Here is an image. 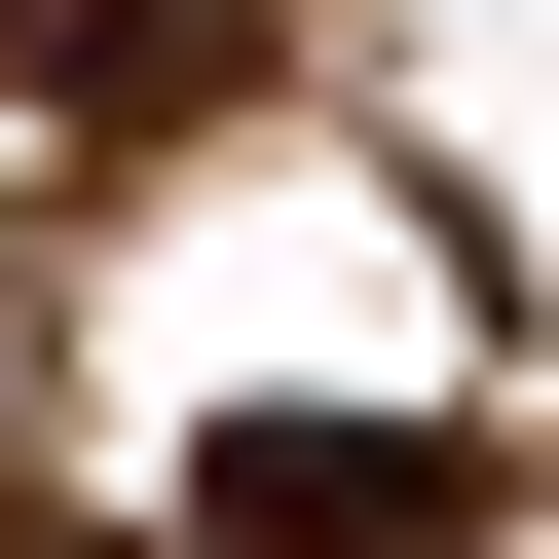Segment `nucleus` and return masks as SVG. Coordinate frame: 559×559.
I'll return each instance as SVG.
<instances>
[{"label":"nucleus","mask_w":559,"mask_h":559,"mask_svg":"<svg viewBox=\"0 0 559 559\" xmlns=\"http://www.w3.org/2000/svg\"><path fill=\"white\" fill-rule=\"evenodd\" d=\"M0 559H38V522H0Z\"/></svg>","instance_id":"3"},{"label":"nucleus","mask_w":559,"mask_h":559,"mask_svg":"<svg viewBox=\"0 0 559 559\" xmlns=\"http://www.w3.org/2000/svg\"><path fill=\"white\" fill-rule=\"evenodd\" d=\"M187 559H485V448L448 411H224L187 448Z\"/></svg>","instance_id":"1"},{"label":"nucleus","mask_w":559,"mask_h":559,"mask_svg":"<svg viewBox=\"0 0 559 559\" xmlns=\"http://www.w3.org/2000/svg\"><path fill=\"white\" fill-rule=\"evenodd\" d=\"M261 75V0H0V112H38V150H187Z\"/></svg>","instance_id":"2"}]
</instances>
